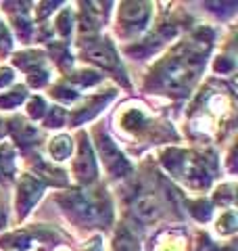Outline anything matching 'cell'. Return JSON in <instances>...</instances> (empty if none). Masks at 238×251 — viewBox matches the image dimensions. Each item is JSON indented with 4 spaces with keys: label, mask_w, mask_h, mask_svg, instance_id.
<instances>
[{
    "label": "cell",
    "mask_w": 238,
    "mask_h": 251,
    "mask_svg": "<svg viewBox=\"0 0 238 251\" xmlns=\"http://www.w3.org/2000/svg\"><path fill=\"white\" fill-rule=\"evenodd\" d=\"M134 211H136V216L140 220H144V222H150V220H155L159 216V205L155 197H140L136 203H134Z\"/></svg>",
    "instance_id": "6da1fadb"
},
{
    "label": "cell",
    "mask_w": 238,
    "mask_h": 251,
    "mask_svg": "<svg viewBox=\"0 0 238 251\" xmlns=\"http://www.w3.org/2000/svg\"><path fill=\"white\" fill-rule=\"evenodd\" d=\"M50 153L52 157H57V159H65V157L71 153V140L67 136H61L57 140H52V145H50Z\"/></svg>",
    "instance_id": "7a4b0ae2"
},
{
    "label": "cell",
    "mask_w": 238,
    "mask_h": 251,
    "mask_svg": "<svg viewBox=\"0 0 238 251\" xmlns=\"http://www.w3.org/2000/svg\"><path fill=\"white\" fill-rule=\"evenodd\" d=\"M157 251H184V245H182L180 239H167V241L159 243Z\"/></svg>",
    "instance_id": "3957f363"
},
{
    "label": "cell",
    "mask_w": 238,
    "mask_h": 251,
    "mask_svg": "<svg viewBox=\"0 0 238 251\" xmlns=\"http://www.w3.org/2000/svg\"><path fill=\"white\" fill-rule=\"evenodd\" d=\"M219 230H221V232L234 230V214H232V211H230V214H226L224 218L219 220Z\"/></svg>",
    "instance_id": "277c9868"
},
{
    "label": "cell",
    "mask_w": 238,
    "mask_h": 251,
    "mask_svg": "<svg viewBox=\"0 0 238 251\" xmlns=\"http://www.w3.org/2000/svg\"><path fill=\"white\" fill-rule=\"evenodd\" d=\"M117 251H138V245L132 239H119Z\"/></svg>",
    "instance_id": "5b68a950"
}]
</instances>
